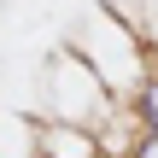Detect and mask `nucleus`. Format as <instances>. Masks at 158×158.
Wrapping results in <instances>:
<instances>
[{"label":"nucleus","mask_w":158,"mask_h":158,"mask_svg":"<svg viewBox=\"0 0 158 158\" xmlns=\"http://www.w3.org/2000/svg\"><path fill=\"white\" fill-rule=\"evenodd\" d=\"M129 117H135L147 135H158V70L141 82V88H135V100H129Z\"/></svg>","instance_id":"obj_1"},{"label":"nucleus","mask_w":158,"mask_h":158,"mask_svg":"<svg viewBox=\"0 0 158 158\" xmlns=\"http://www.w3.org/2000/svg\"><path fill=\"white\" fill-rule=\"evenodd\" d=\"M129 158H158V135H147V129H141V141L129 147Z\"/></svg>","instance_id":"obj_2"}]
</instances>
